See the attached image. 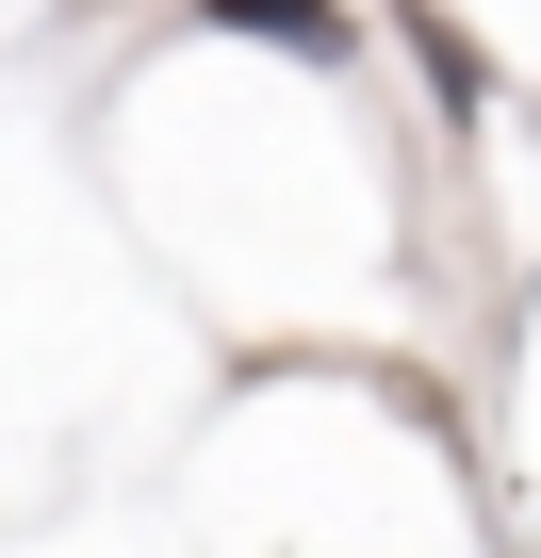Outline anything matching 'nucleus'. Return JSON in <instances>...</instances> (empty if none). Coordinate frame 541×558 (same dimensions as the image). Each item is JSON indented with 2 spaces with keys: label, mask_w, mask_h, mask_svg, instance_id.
<instances>
[{
  "label": "nucleus",
  "mask_w": 541,
  "mask_h": 558,
  "mask_svg": "<svg viewBox=\"0 0 541 558\" xmlns=\"http://www.w3.org/2000/svg\"><path fill=\"white\" fill-rule=\"evenodd\" d=\"M197 17H230V34H262V50H296V66H345V50H361L345 0H197Z\"/></svg>",
  "instance_id": "f257e3e1"
},
{
  "label": "nucleus",
  "mask_w": 541,
  "mask_h": 558,
  "mask_svg": "<svg viewBox=\"0 0 541 558\" xmlns=\"http://www.w3.org/2000/svg\"><path fill=\"white\" fill-rule=\"evenodd\" d=\"M410 50H427L443 116H492V66H476V34H443V0H410Z\"/></svg>",
  "instance_id": "f03ea898"
}]
</instances>
